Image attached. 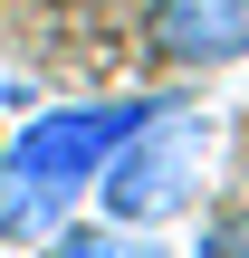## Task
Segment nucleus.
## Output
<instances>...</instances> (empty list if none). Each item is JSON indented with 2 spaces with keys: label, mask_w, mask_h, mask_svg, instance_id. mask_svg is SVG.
I'll return each instance as SVG.
<instances>
[{
  "label": "nucleus",
  "mask_w": 249,
  "mask_h": 258,
  "mask_svg": "<svg viewBox=\"0 0 249 258\" xmlns=\"http://www.w3.org/2000/svg\"><path fill=\"white\" fill-rule=\"evenodd\" d=\"M163 67H240L249 57V0H154L144 19Z\"/></svg>",
  "instance_id": "7ed1b4c3"
},
{
  "label": "nucleus",
  "mask_w": 249,
  "mask_h": 258,
  "mask_svg": "<svg viewBox=\"0 0 249 258\" xmlns=\"http://www.w3.org/2000/svg\"><path fill=\"white\" fill-rule=\"evenodd\" d=\"M38 249H48V258H163L144 230H115V220H106V230H67V220H58Z\"/></svg>",
  "instance_id": "20e7f679"
},
{
  "label": "nucleus",
  "mask_w": 249,
  "mask_h": 258,
  "mask_svg": "<svg viewBox=\"0 0 249 258\" xmlns=\"http://www.w3.org/2000/svg\"><path fill=\"white\" fill-rule=\"evenodd\" d=\"M202 163H211V115H202V105L154 96V105H144V124L106 153V172H96L86 191H96V211H106L115 230H163L173 211H192Z\"/></svg>",
  "instance_id": "f03ea898"
},
{
  "label": "nucleus",
  "mask_w": 249,
  "mask_h": 258,
  "mask_svg": "<svg viewBox=\"0 0 249 258\" xmlns=\"http://www.w3.org/2000/svg\"><path fill=\"white\" fill-rule=\"evenodd\" d=\"M192 258H249V211H230V220H211Z\"/></svg>",
  "instance_id": "39448f33"
},
{
  "label": "nucleus",
  "mask_w": 249,
  "mask_h": 258,
  "mask_svg": "<svg viewBox=\"0 0 249 258\" xmlns=\"http://www.w3.org/2000/svg\"><path fill=\"white\" fill-rule=\"evenodd\" d=\"M154 96H125V105H38L10 144H0V239H48L86 182L106 172V153L144 124Z\"/></svg>",
  "instance_id": "f257e3e1"
}]
</instances>
